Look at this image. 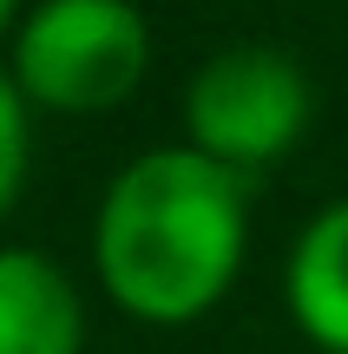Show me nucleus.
<instances>
[{
    "label": "nucleus",
    "mask_w": 348,
    "mask_h": 354,
    "mask_svg": "<svg viewBox=\"0 0 348 354\" xmlns=\"http://www.w3.org/2000/svg\"><path fill=\"white\" fill-rule=\"evenodd\" d=\"M250 256L244 177L197 145L138 151L92 216V269L145 328H191L237 289Z\"/></svg>",
    "instance_id": "nucleus-1"
},
{
    "label": "nucleus",
    "mask_w": 348,
    "mask_h": 354,
    "mask_svg": "<svg viewBox=\"0 0 348 354\" xmlns=\"http://www.w3.org/2000/svg\"><path fill=\"white\" fill-rule=\"evenodd\" d=\"M7 73L39 112H118L152 73V26L131 0H39L13 26Z\"/></svg>",
    "instance_id": "nucleus-2"
},
{
    "label": "nucleus",
    "mask_w": 348,
    "mask_h": 354,
    "mask_svg": "<svg viewBox=\"0 0 348 354\" xmlns=\"http://www.w3.org/2000/svg\"><path fill=\"white\" fill-rule=\"evenodd\" d=\"M315 118V79L270 39L217 46L184 86V131L204 158L250 177L283 165Z\"/></svg>",
    "instance_id": "nucleus-3"
},
{
    "label": "nucleus",
    "mask_w": 348,
    "mask_h": 354,
    "mask_svg": "<svg viewBox=\"0 0 348 354\" xmlns=\"http://www.w3.org/2000/svg\"><path fill=\"white\" fill-rule=\"evenodd\" d=\"M86 302L46 250H0V354H79Z\"/></svg>",
    "instance_id": "nucleus-4"
},
{
    "label": "nucleus",
    "mask_w": 348,
    "mask_h": 354,
    "mask_svg": "<svg viewBox=\"0 0 348 354\" xmlns=\"http://www.w3.org/2000/svg\"><path fill=\"white\" fill-rule=\"evenodd\" d=\"M283 302L309 348L348 354V197L322 203L302 223L283 263Z\"/></svg>",
    "instance_id": "nucleus-5"
},
{
    "label": "nucleus",
    "mask_w": 348,
    "mask_h": 354,
    "mask_svg": "<svg viewBox=\"0 0 348 354\" xmlns=\"http://www.w3.org/2000/svg\"><path fill=\"white\" fill-rule=\"evenodd\" d=\"M33 105L20 99V86H13V73H0V216L20 203L26 190V165H33Z\"/></svg>",
    "instance_id": "nucleus-6"
},
{
    "label": "nucleus",
    "mask_w": 348,
    "mask_h": 354,
    "mask_svg": "<svg viewBox=\"0 0 348 354\" xmlns=\"http://www.w3.org/2000/svg\"><path fill=\"white\" fill-rule=\"evenodd\" d=\"M13 13H20V0H0V33L13 26Z\"/></svg>",
    "instance_id": "nucleus-7"
}]
</instances>
